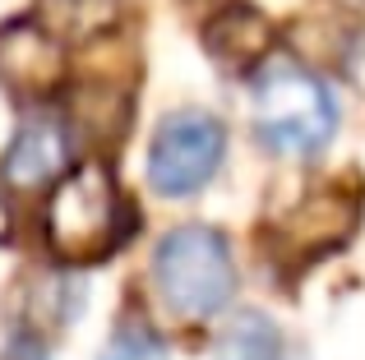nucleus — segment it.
I'll return each mask as SVG.
<instances>
[{
	"label": "nucleus",
	"mask_w": 365,
	"mask_h": 360,
	"mask_svg": "<svg viewBox=\"0 0 365 360\" xmlns=\"http://www.w3.org/2000/svg\"><path fill=\"white\" fill-rule=\"evenodd\" d=\"M70 55L61 46V33L42 18H9L0 28V88L14 97H46L65 83Z\"/></svg>",
	"instance_id": "6"
},
{
	"label": "nucleus",
	"mask_w": 365,
	"mask_h": 360,
	"mask_svg": "<svg viewBox=\"0 0 365 360\" xmlns=\"http://www.w3.org/2000/svg\"><path fill=\"white\" fill-rule=\"evenodd\" d=\"M65 166H70V134L56 116H28L0 157V176L14 189L51 185Z\"/></svg>",
	"instance_id": "7"
},
{
	"label": "nucleus",
	"mask_w": 365,
	"mask_h": 360,
	"mask_svg": "<svg viewBox=\"0 0 365 360\" xmlns=\"http://www.w3.org/2000/svg\"><path fill=\"white\" fill-rule=\"evenodd\" d=\"M227 153V129L208 111H171L148 144V180L158 194L185 198L217 176Z\"/></svg>",
	"instance_id": "4"
},
{
	"label": "nucleus",
	"mask_w": 365,
	"mask_h": 360,
	"mask_svg": "<svg viewBox=\"0 0 365 360\" xmlns=\"http://www.w3.org/2000/svg\"><path fill=\"white\" fill-rule=\"evenodd\" d=\"M0 360H51V356H46V342H42V337L14 333V337L5 342V351H0Z\"/></svg>",
	"instance_id": "12"
},
{
	"label": "nucleus",
	"mask_w": 365,
	"mask_h": 360,
	"mask_svg": "<svg viewBox=\"0 0 365 360\" xmlns=\"http://www.w3.org/2000/svg\"><path fill=\"white\" fill-rule=\"evenodd\" d=\"M102 360H167V346H162L148 328L130 324V328H120V333L102 346Z\"/></svg>",
	"instance_id": "11"
},
{
	"label": "nucleus",
	"mask_w": 365,
	"mask_h": 360,
	"mask_svg": "<svg viewBox=\"0 0 365 360\" xmlns=\"http://www.w3.org/2000/svg\"><path fill=\"white\" fill-rule=\"evenodd\" d=\"M255 125L273 153L314 157L338 129V102L305 65L273 55L255 79Z\"/></svg>",
	"instance_id": "2"
},
{
	"label": "nucleus",
	"mask_w": 365,
	"mask_h": 360,
	"mask_svg": "<svg viewBox=\"0 0 365 360\" xmlns=\"http://www.w3.org/2000/svg\"><path fill=\"white\" fill-rule=\"evenodd\" d=\"M9 235V203H5V194H0V240Z\"/></svg>",
	"instance_id": "13"
},
{
	"label": "nucleus",
	"mask_w": 365,
	"mask_h": 360,
	"mask_svg": "<svg viewBox=\"0 0 365 360\" xmlns=\"http://www.w3.org/2000/svg\"><path fill=\"white\" fill-rule=\"evenodd\" d=\"M351 226H356V194L329 185V189H310V194L268 231V245H273L277 263L305 268L310 259L338 250L351 235Z\"/></svg>",
	"instance_id": "5"
},
{
	"label": "nucleus",
	"mask_w": 365,
	"mask_h": 360,
	"mask_svg": "<svg viewBox=\"0 0 365 360\" xmlns=\"http://www.w3.org/2000/svg\"><path fill=\"white\" fill-rule=\"evenodd\" d=\"M153 277H158L162 300L185 319L217 314L236 291L232 250L213 226H176V231H167L158 254H153Z\"/></svg>",
	"instance_id": "3"
},
{
	"label": "nucleus",
	"mask_w": 365,
	"mask_h": 360,
	"mask_svg": "<svg viewBox=\"0 0 365 360\" xmlns=\"http://www.w3.org/2000/svg\"><path fill=\"white\" fill-rule=\"evenodd\" d=\"M222 360H282V337L264 314H236L227 324L222 342H217Z\"/></svg>",
	"instance_id": "9"
},
{
	"label": "nucleus",
	"mask_w": 365,
	"mask_h": 360,
	"mask_svg": "<svg viewBox=\"0 0 365 360\" xmlns=\"http://www.w3.org/2000/svg\"><path fill=\"white\" fill-rule=\"evenodd\" d=\"M42 23L56 28V33H98L116 18V0H42Z\"/></svg>",
	"instance_id": "10"
},
{
	"label": "nucleus",
	"mask_w": 365,
	"mask_h": 360,
	"mask_svg": "<svg viewBox=\"0 0 365 360\" xmlns=\"http://www.w3.org/2000/svg\"><path fill=\"white\" fill-rule=\"evenodd\" d=\"M204 46L213 60L245 70V65L264 60L268 51V18L255 5H222L204 28Z\"/></svg>",
	"instance_id": "8"
},
{
	"label": "nucleus",
	"mask_w": 365,
	"mask_h": 360,
	"mask_svg": "<svg viewBox=\"0 0 365 360\" xmlns=\"http://www.w3.org/2000/svg\"><path fill=\"white\" fill-rule=\"evenodd\" d=\"M130 235V213L107 162H79L46 198V245L61 263H98Z\"/></svg>",
	"instance_id": "1"
}]
</instances>
